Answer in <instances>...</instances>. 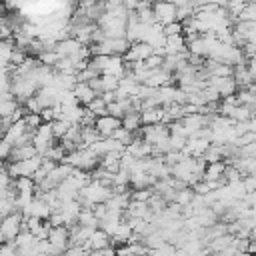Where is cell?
<instances>
[{"label":"cell","mask_w":256,"mask_h":256,"mask_svg":"<svg viewBox=\"0 0 256 256\" xmlns=\"http://www.w3.org/2000/svg\"><path fill=\"white\" fill-rule=\"evenodd\" d=\"M106 112H108L110 116H116V118H122V116H124V110H122V106L118 104V100L106 104Z\"/></svg>","instance_id":"obj_41"},{"label":"cell","mask_w":256,"mask_h":256,"mask_svg":"<svg viewBox=\"0 0 256 256\" xmlns=\"http://www.w3.org/2000/svg\"><path fill=\"white\" fill-rule=\"evenodd\" d=\"M192 196H194V190H192L190 186H186V188H182V190H178V192H176L174 202H176V204H180V206H186V204H190Z\"/></svg>","instance_id":"obj_35"},{"label":"cell","mask_w":256,"mask_h":256,"mask_svg":"<svg viewBox=\"0 0 256 256\" xmlns=\"http://www.w3.org/2000/svg\"><path fill=\"white\" fill-rule=\"evenodd\" d=\"M246 42H250V44H256V28H252V30L248 32V36H246Z\"/></svg>","instance_id":"obj_47"},{"label":"cell","mask_w":256,"mask_h":256,"mask_svg":"<svg viewBox=\"0 0 256 256\" xmlns=\"http://www.w3.org/2000/svg\"><path fill=\"white\" fill-rule=\"evenodd\" d=\"M56 142V138H54V132H52V126H50V122H42L36 130H34V134H32V144H34V148H36V152L42 156L44 154V150L48 148V146H52Z\"/></svg>","instance_id":"obj_6"},{"label":"cell","mask_w":256,"mask_h":256,"mask_svg":"<svg viewBox=\"0 0 256 256\" xmlns=\"http://www.w3.org/2000/svg\"><path fill=\"white\" fill-rule=\"evenodd\" d=\"M86 108H88L90 112H94L96 116H104V114H108V112H106V102L102 100V96H100V94H96V98H94Z\"/></svg>","instance_id":"obj_33"},{"label":"cell","mask_w":256,"mask_h":256,"mask_svg":"<svg viewBox=\"0 0 256 256\" xmlns=\"http://www.w3.org/2000/svg\"><path fill=\"white\" fill-rule=\"evenodd\" d=\"M236 20H246V22H256V2L254 0H250L244 8H242V12L236 16Z\"/></svg>","instance_id":"obj_31"},{"label":"cell","mask_w":256,"mask_h":256,"mask_svg":"<svg viewBox=\"0 0 256 256\" xmlns=\"http://www.w3.org/2000/svg\"><path fill=\"white\" fill-rule=\"evenodd\" d=\"M254 92H256V82H254Z\"/></svg>","instance_id":"obj_52"},{"label":"cell","mask_w":256,"mask_h":256,"mask_svg":"<svg viewBox=\"0 0 256 256\" xmlns=\"http://www.w3.org/2000/svg\"><path fill=\"white\" fill-rule=\"evenodd\" d=\"M0 40H2V34H0Z\"/></svg>","instance_id":"obj_53"},{"label":"cell","mask_w":256,"mask_h":256,"mask_svg":"<svg viewBox=\"0 0 256 256\" xmlns=\"http://www.w3.org/2000/svg\"><path fill=\"white\" fill-rule=\"evenodd\" d=\"M98 80H100V90H102V92H112V90L118 88V80H120V78H116V76H112V74H100ZM102 92H100V94H102Z\"/></svg>","instance_id":"obj_26"},{"label":"cell","mask_w":256,"mask_h":256,"mask_svg":"<svg viewBox=\"0 0 256 256\" xmlns=\"http://www.w3.org/2000/svg\"><path fill=\"white\" fill-rule=\"evenodd\" d=\"M120 154L122 152H106L102 158H100V166L104 168V170H108V172H112V174H116L118 170H120Z\"/></svg>","instance_id":"obj_21"},{"label":"cell","mask_w":256,"mask_h":256,"mask_svg":"<svg viewBox=\"0 0 256 256\" xmlns=\"http://www.w3.org/2000/svg\"><path fill=\"white\" fill-rule=\"evenodd\" d=\"M202 158L206 160V164H210V162H218V160H224V156H222V146H218V144H210V146L206 148V152L202 154Z\"/></svg>","instance_id":"obj_27"},{"label":"cell","mask_w":256,"mask_h":256,"mask_svg":"<svg viewBox=\"0 0 256 256\" xmlns=\"http://www.w3.org/2000/svg\"><path fill=\"white\" fill-rule=\"evenodd\" d=\"M142 84H146L150 88H160V86H168V84L174 86V74L166 72L164 68H154V70H150V76Z\"/></svg>","instance_id":"obj_9"},{"label":"cell","mask_w":256,"mask_h":256,"mask_svg":"<svg viewBox=\"0 0 256 256\" xmlns=\"http://www.w3.org/2000/svg\"><path fill=\"white\" fill-rule=\"evenodd\" d=\"M234 256H252V254H250V252H240V250H236Z\"/></svg>","instance_id":"obj_49"},{"label":"cell","mask_w":256,"mask_h":256,"mask_svg":"<svg viewBox=\"0 0 256 256\" xmlns=\"http://www.w3.org/2000/svg\"><path fill=\"white\" fill-rule=\"evenodd\" d=\"M24 108H26V112H36V114H40L42 112V106L38 104V100H36V96H30L24 104H22Z\"/></svg>","instance_id":"obj_40"},{"label":"cell","mask_w":256,"mask_h":256,"mask_svg":"<svg viewBox=\"0 0 256 256\" xmlns=\"http://www.w3.org/2000/svg\"><path fill=\"white\" fill-rule=\"evenodd\" d=\"M162 60H164V56H160V54H150L146 60H144V66L146 68H150V70H154V68H162Z\"/></svg>","instance_id":"obj_39"},{"label":"cell","mask_w":256,"mask_h":256,"mask_svg":"<svg viewBox=\"0 0 256 256\" xmlns=\"http://www.w3.org/2000/svg\"><path fill=\"white\" fill-rule=\"evenodd\" d=\"M76 222L80 226H88V228H98V224H100V220L96 218V214L92 212V208H82L80 214H78V218H76Z\"/></svg>","instance_id":"obj_24"},{"label":"cell","mask_w":256,"mask_h":256,"mask_svg":"<svg viewBox=\"0 0 256 256\" xmlns=\"http://www.w3.org/2000/svg\"><path fill=\"white\" fill-rule=\"evenodd\" d=\"M138 2H140V0H122V6H124L128 12H132V10H136Z\"/></svg>","instance_id":"obj_46"},{"label":"cell","mask_w":256,"mask_h":256,"mask_svg":"<svg viewBox=\"0 0 256 256\" xmlns=\"http://www.w3.org/2000/svg\"><path fill=\"white\" fill-rule=\"evenodd\" d=\"M34 154H38V152H36V148H34V144H32V142H30V144H22V146H14V148L10 150L8 162L26 160V158H32Z\"/></svg>","instance_id":"obj_17"},{"label":"cell","mask_w":256,"mask_h":256,"mask_svg":"<svg viewBox=\"0 0 256 256\" xmlns=\"http://www.w3.org/2000/svg\"><path fill=\"white\" fill-rule=\"evenodd\" d=\"M164 50L166 54H180L186 48V38L184 34H174V36H166V44H164Z\"/></svg>","instance_id":"obj_15"},{"label":"cell","mask_w":256,"mask_h":256,"mask_svg":"<svg viewBox=\"0 0 256 256\" xmlns=\"http://www.w3.org/2000/svg\"><path fill=\"white\" fill-rule=\"evenodd\" d=\"M48 242H50V256H60L68 246H70V232L68 226H52L48 232Z\"/></svg>","instance_id":"obj_2"},{"label":"cell","mask_w":256,"mask_h":256,"mask_svg":"<svg viewBox=\"0 0 256 256\" xmlns=\"http://www.w3.org/2000/svg\"><path fill=\"white\" fill-rule=\"evenodd\" d=\"M254 2H256V0H254Z\"/></svg>","instance_id":"obj_56"},{"label":"cell","mask_w":256,"mask_h":256,"mask_svg":"<svg viewBox=\"0 0 256 256\" xmlns=\"http://www.w3.org/2000/svg\"><path fill=\"white\" fill-rule=\"evenodd\" d=\"M250 176H254V178H256V170H254V172H252V174H250Z\"/></svg>","instance_id":"obj_51"},{"label":"cell","mask_w":256,"mask_h":256,"mask_svg":"<svg viewBox=\"0 0 256 256\" xmlns=\"http://www.w3.org/2000/svg\"><path fill=\"white\" fill-rule=\"evenodd\" d=\"M80 46H84V44H80V42H78L74 36H68V38H64V40L56 42L54 52L58 54V58H68V56L76 54V52L80 50Z\"/></svg>","instance_id":"obj_11"},{"label":"cell","mask_w":256,"mask_h":256,"mask_svg":"<svg viewBox=\"0 0 256 256\" xmlns=\"http://www.w3.org/2000/svg\"><path fill=\"white\" fill-rule=\"evenodd\" d=\"M72 92H74V96H76V100H78L80 106H88L96 98V92L92 90V86L88 82H76L74 88H72Z\"/></svg>","instance_id":"obj_12"},{"label":"cell","mask_w":256,"mask_h":256,"mask_svg":"<svg viewBox=\"0 0 256 256\" xmlns=\"http://www.w3.org/2000/svg\"><path fill=\"white\" fill-rule=\"evenodd\" d=\"M224 168H226V162L224 160L206 164V170H204V178L202 180H226L224 178Z\"/></svg>","instance_id":"obj_18"},{"label":"cell","mask_w":256,"mask_h":256,"mask_svg":"<svg viewBox=\"0 0 256 256\" xmlns=\"http://www.w3.org/2000/svg\"><path fill=\"white\" fill-rule=\"evenodd\" d=\"M10 150H12V146H10L6 140H0V162L8 160V156H10Z\"/></svg>","instance_id":"obj_44"},{"label":"cell","mask_w":256,"mask_h":256,"mask_svg":"<svg viewBox=\"0 0 256 256\" xmlns=\"http://www.w3.org/2000/svg\"><path fill=\"white\" fill-rule=\"evenodd\" d=\"M162 32H164V36H174V34H182V32H184V26H182V22H180V20H176V22H170V24L162 26Z\"/></svg>","instance_id":"obj_38"},{"label":"cell","mask_w":256,"mask_h":256,"mask_svg":"<svg viewBox=\"0 0 256 256\" xmlns=\"http://www.w3.org/2000/svg\"><path fill=\"white\" fill-rule=\"evenodd\" d=\"M42 162V156L40 154H34L32 158H26V160H16V162H8L6 164V170L10 174V178H18V176H32L38 166Z\"/></svg>","instance_id":"obj_3"},{"label":"cell","mask_w":256,"mask_h":256,"mask_svg":"<svg viewBox=\"0 0 256 256\" xmlns=\"http://www.w3.org/2000/svg\"><path fill=\"white\" fill-rule=\"evenodd\" d=\"M44 158H50V160H54V162H64V156H66V152H64V148H62V144L56 140L52 146H48L46 150H44V154H42Z\"/></svg>","instance_id":"obj_25"},{"label":"cell","mask_w":256,"mask_h":256,"mask_svg":"<svg viewBox=\"0 0 256 256\" xmlns=\"http://www.w3.org/2000/svg\"><path fill=\"white\" fill-rule=\"evenodd\" d=\"M172 4H176V8H180V6H186V4H192V0H170Z\"/></svg>","instance_id":"obj_48"},{"label":"cell","mask_w":256,"mask_h":256,"mask_svg":"<svg viewBox=\"0 0 256 256\" xmlns=\"http://www.w3.org/2000/svg\"><path fill=\"white\" fill-rule=\"evenodd\" d=\"M0 140H2V136H0Z\"/></svg>","instance_id":"obj_54"},{"label":"cell","mask_w":256,"mask_h":256,"mask_svg":"<svg viewBox=\"0 0 256 256\" xmlns=\"http://www.w3.org/2000/svg\"><path fill=\"white\" fill-rule=\"evenodd\" d=\"M152 12H154V22H158L162 26L178 20V8L170 0H154L152 2Z\"/></svg>","instance_id":"obj_4"},{"label":"cell","mask_w":256,"mask_h":256,"mask_svg":"<svg viewBox=\"0 0 256 256\" xmlns=\"http://www.w3.org/2000/svg\"><path fill=\"white\" fill-rule=\"evenodd\" d=\"M224 178H226V184H228V182H238V180H242L244 176L240 174V170H238L236 166L226 164V168H224Z\"/></svg>","instance_id":"obj_36"},{"label":"cell","mask_w":256,"mask_h":256,"mask_svg":"<svg viewBox=\"0 0 256 256\" xmlns=\"http://www.w3.org/2000/svg\"><path fill=\"white\" fill-rule=\"evenodd\" d=\"M92 212L96 214V218H98V220H102V218L106 216V212H108L106 202H98V204H94V206H92Z\"/></svg>","instance_id":"obj_43"},{"label":"cell","mask_w":256,"mask_h":256,"mask_svg":"<svg viewBox=\"0 0 256 256\" xmlns=\"http://www.w3.org/2000/svg\"><path fill=\"white\" fill-rule=\"evenodd\" d=\"M14 48H16L14 38H2L0 40V68H8L10 66V58H12Z\"/></svg>","instance_id":"obj_19"},{"label":"cell","mask_w":256,"mask_h":256,"mask_svg":"<svg viewBox=\"0 0 256 256\" xmlns=\"http://www.w3.org/2000/svg\"><path fill=\"white\" fill-rule=\"evenodd\" d=\"M64 162L78 168V170H84V172H92L94 168L100 166V156L94 154L90 148H78L74 152H68L64 156Z\"/></svg>","instance_id":"obj_1"},{"label":"cell","mask_w":256,"mask_h":256,"mask_svg":"<svg viewBox=\"0 0 256 256\" xmlns=\"http://www.w3.org/2000/svg\"><path fill=\"white\" fill-rule=\"evenodd\" d=\"M150 254V252H148ZM148 254H134V256H148Z\"/></svg>","instance_id":"obj_50"},{"label":"cell","mask_w":256,"mask_h":256,"mask_svg":"<svg viewBox=\"0 0 256 256\" xmlns=\"http://www.w3.org/2000/svg\"><path fill=\"white\" fill-rule=\"evenodd\" d=\"M12 188H14L16 194L18 192H30V194H34L36 184H34L32 176H18V178H12Z\"/></svg>","instance_id":"obj_22"},{"label":"cell","mask_w":256,"mask_h":256,"mask_svg":"<svg viewBox=\"0 0 256 256\" xmlns=\"http://www.w3.org/2000/svg\"><path fill=\"white\" fill-rule=\"evenodd\" d=\"M124 152H128V154L134 156V158H146V156L152 154V146H150L148 142H144L142 136H138V138H134V140L124 148Z\"/></svg>","instance_id":"obj_13"},{"label":"cell","mask_w":256,"mask_h":256,"mask_svg":"<svg viewBox=\"0 0 256 256\" xmlns=\"http://www.w3.org/2000/svg\"><path fill=\"white\" fill-rule=\"evenodd\" d=\"M120 120H122V126H124L126 130H130V132H136V130L142 128V116H140V110H130V112H126Z\"/></svg>","instance_id":"obj_20"},{"label":"cell","mask_w":256,"mask_h":256,"mask_svg":"<svg viewBox=\"0 0 256 256\" xmlns=\"http://www.w3.org/2000/svg\"><path fill=\"white\" fill-rule=\"evenodd\" d=\"M100 96H102V100H104L106 104H110V102H114V100L118 98V96H116V90H112V92H102Z\"/></svg>","instance_id":"obj_45"},{"label":"cell","mask_w":256,"mask_h":256,"mask_svg":"<svg viewBox=\"0 0 256 256\" xmlns=\"http://www.w3.org/2000/svg\"><path fill=\"white\" fill-rule=\"evenodd\" d=\"M164 106H156V108H148V110H140V116H142V126H148V124H158V122H164Z\"/></svg>","instance_id":"obj_16"},{"label":"cell","mask_w":256,"mask_h":256,"mask_svg":"<svg viewBox=\"0 0 256 256\" xmlns=\"http://www.w3.org/2000/svg\"><path fill=\"white\" fill-rule=\"evenodd\" d=\"M154 182H156V178L150 176L148 172H132V174H130V190L150 188Z\"/></svg>","instance_id":"obj_14"},{"label":"cell","mask_w":256,"mask_h":256,"mask_svg":"<svg viewBox=\"0 0 256 256\" xmlns=\"http://www.w3.org/2000/svg\"><path fill=\"white\" fill-rule=\"evenodd\" d=\"M186 140L188 138H184V136H172L170 134V148L172 150H182L186 146Z\"/></svg>","instance_id":"obj_42"},{"label":"cell","mask_w":256,"mask_h":256,"mask_svg":"<svg viewBox=\"0 0 256 256\" xmlns=\"http://www.w3.org/2000/svg\"><path fill=\"white\" fill-rule=\"evenodd\" d=\"M152 186L150 188H142V190H130V200H138V202H148V198L152 196Z\"/></svg>","instance_id":"obj_37"},{"label":"cell","mask_w":256,"mask_h":256,"mask_svg":"<svg viewBox=\"0 0 256 256\" xmlns=\"http://www.w3.org/2000/svg\"><path fill=\"white\" fill-rule=\"evenodd\" d=\"M166 206H168L166 198H162L160 194H154V192H152V196L148 198V208L152 210V214H160Z\"/></svg>","instance_id":"obj_29"},{"label":"cell","mask_w":256,"mask_h":256,"mask_svg":"<svg viewBox=\"0 0 256 256\" xmlns=\"http://www.w3.org/2000/svg\"><path fill=\"white\" fill-rule=\"evenodd\" d=\"M0 220H2V218H0Z\"/></svg>","instance_id":"obj_55"},{"label":"cell","mask_w":256,"mask_h":256,"mask_svg":"<svg viewBox=\"0 0 256 256\" xmlns=\"http://www.w3.org/2000/svg\"><path fill=\"white\" fill-rule=\"evenodd\" d=\"M50 126H52L54 138H56V140H60V138H64V134L68 132V128H70V122H68V120H62V118H58V120H52V122H50Z\"/></svg>","instance_id":"obj_30"},{"label":"cell","mask_w":256,"mask_h":256,"mask_svg":"<svg viewBox=\"0 0 256 256\" xmlns=\"http://www.w3.org/2000/svg\"><path fill=\"white\" fill-rule=\"evenodd\" d=\"M60 94L62 92L58 88H54V86H40L34 96H36V100H38V104L42 108H52V106L60 104Z\"/></svg>","instance_id":"obj_8"},{"label":"cell","mask_w":256,"mask_h":256,"mask_svg":"<svg viewBox=\"0 0 256 256\" xmlns=\"http://www.w3.org/2000/svg\"><path fill=\"white\" fill-rule=\"evenodd\" d=\"M22 120H24V124H26V128H28L30 132H34V130L42 124V118H40V114H36V112H26V114L22 116Z\"/></svg>","instance_id":"obj_34"},{"label":"cell","mask_w":256,"mask_h":256,"mask_svg":"<svg viewBox=\"0 0 256 256\" xmlns=\"http://www.w3.org/2000/svg\"><path fill=\"white\" fill-rule=\"evenodd\" d=\"M152 52H154V48L148 42H132L124 54V60L126 62H144Z\"/></svg>","instance_id":"obj_7"},{"label":"cell","mask_w":256,"mask_h":256,"mask_svg":"<svg viewBox=\"0 0 256 256\" xmlns=\"http://www.w3.org/2000/svg\"><path fill=\"white\" fill-rule=\"evenodd\" d=\"M22 222H24L22 212H12L0 220V234L4 236L6 242H12L18 236V232L22 230Z\"/></svg>","instance_id":"obj_5"},{"label":"cell","mask_w":256,"mask_h":256,"mask_svg":"<svg viewBox=\"0 0 256 256\" xmlns=\"http://www.w3.org/2000/svg\"><path fill=\"white\" fill-rule=\"evenodd\" d=\"M100 132L96 130V126H82L80 128V140H82V146L88 148L90 144H94L96 140H100Z\"/></svg>","instance_id":"obj_23"},{"label":"cell","mask_w":256,"mask_h":256,"mask_svg":"<svg viewBox=\"0 0 256 256\" xmlns=\"http://www.w3.org/2000/svg\"><path fill=\"white\" fill-rule=\"evenodd\" d=\"M112 138H114V140H118V142H120V144L126 148V146H128V144L134 140V132L126 130L124 126H120V128H116V130L112 132Z\"/></svg>","instance_id":"obj_28"},{"label":"cell","mask_w":256,"mask_h":256,"mask_svg":"<svg viewBox=\"0 0 256 256\" xmlns=\"http://www.w3.org/2000/svg\"><path fill=\"white\" fill-rule=\"evenodd\" d=\"M250 0H226V4H224V8H226V12L230 14V16H238L240 12H242V8L248 4Z\"/></svg>","instance_id":"obj_32"},{"label":"cell","mask_w":256,"mask_h":256,"mask_svg":"<svg viewBox=\"0 0 256 256\" xmlns=\"http://www.w3.org/2000/svg\"><path fill=\"white\" fill-rule=\"evenodd\" d=\"M94 126H96V130L100 132V136L106 138V136H112V132L122 126V120L116 118V116L104 114V116H98V118H96V124H94Z\"/></svg>","instance_id":"obj_10"}]
</instances>
